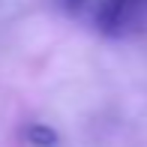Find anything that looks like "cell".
Returning a JSON list of instances; mask_svg holds the SVG:
<instances>
[{"label": "cell", "instance_id": "1", "mask_svg": "<svg viewBox=\"0 0 147 147\" xmlns=\"http://www.w3.org/2000/svg\"><path fill=\"white\" fill-rule=\"evenodd\" d=\"M147 21V0H102L96 27L105 36H129Z\"/></svg>", "mask_w": 147, "mask_h": 147}, {"label": "cell", "instance_id": "2", "mask_svg": "<svg viewBox=\"0 0 147 147\" xmlns=\"http://www.w3.org/2000/svg\"><path fill=\"white\" fill-rule=\"evenodd\" d=\"M24 138H27L30 147H57V144H60L57 129H51V126H45V123H33V126H27Z\"/></svg>", "mask_w": 147, "mask_h": 147}, {"label": "cell", "instance_id": "3", "mask_svg": "<svg viewBox=\"0 0 147 147\" xmlns=\"http://www.w3.org/2000/svg\"><path fill=\"white\" fill-rule=\"evenodd\" d=\"M66 6H78V3H84V0H63Z\"/></svg>", "mask_w": 147, "mask_h": 147}]
</instances>
